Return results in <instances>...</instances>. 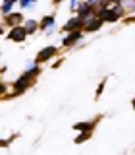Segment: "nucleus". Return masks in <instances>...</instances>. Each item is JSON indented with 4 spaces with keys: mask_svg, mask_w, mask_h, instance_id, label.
Instances as JSON below:
<instances>
[{
    "mask_svg": "<svg viewBox=\"0 0 135 155\" xmlns=\"http://www.w3.org/2000/svg\"><path fill=\"white\" fill-rule=\"evenodd\" d=\"M23 21V16L19 12H14V14H6V23L10 27H16V25H19V23Z\"/></svg>",
    "mask_w": 135,
    "mask_h": 155,
    "instance_id": "7",
    "label": "nucleus"
},
{
    "mask_svg": "<svg viewBox=\"0 0 135 155\" xmlns=\"http://www.w3.org/2000/svg\"><path fill=\"white\" fill-rule=\"evenodd\" d=\"M83 25H85V21L83 19H81L79 16H74V18H70L68 19V21L64 23V31L66 33H70V31H77V29H83Z\"/></svg>",
    "mask_w": 135,
    "mask_h": 155,
    "instance_id": "4",
    "label": "nucleus"
},
{
    "mask_svg": "<svg viewBox=\"0 0 135 155\" xmlns=\"http://www.w3.org/2000/svg\"><path fill=\"white\" fill-rule=\"evenodd\" d=\"M4 2H10V4H16L17 0H4Z\"/></svg>",
    "mask_w": 135,
    "mask_h": 155,
    "instance_id": "17",
    "label": "nucleus"
},
{
    "mask_svg": "<svg viewBox=\"0 0 135 155\" xmlns=\"http://www.w3.org/2000/svg\"><path fill=\"white\" fill-rule=\"evenodd\" d=\"M33 80H35V76H31L29 72H23L21 78H17L16 81H14V93L12 95H4L8 99V97H14V95H19V93H23L25 89H29L33 84Z\"/></svg>",
    "mask_w": 135,
    "mask_h": 155,
    "instance_id": "1",
    "label": "nucleus"
},
{
    "mask_svg": "<svg viewBox=\"0 0 135 155\" xmlns=\"http://www.w3.org/2000/svg\"><path fill=\"white\" fill-rule=\"evenodd\" d=\"M79 0H71V2H70V10H71V12H77V8H79Z\"/></svg>",
    "mask_w": 135,
    "mask_h": 155,
    "instance_id": "14",
    "label": "nucleus"
},
{
    "mask_svg": "<svg viewBox=\"0 0 135 155\" xmlns=\"http://www.w3.org/2000/svg\"><path fill=\"white\" fill-rule=\"evenodd\" d=\"M87 2H89L91 6H95V8H96V6H99V4H100V0H87Z\"/></svg>",
    "mask_w": 135,
    "mask_h": 155,
    "instance_id": "16",
    "label": "nucleus"
},
{
    "mask_svg": "<svg viewBox=\"0 0 135 155\" xmlns=\"http://www.w3.org/2000/svg\"><path fill=\"white\" fill-rule=\"evenodd\" d=\"M12 8H14V4H10V2H2V14H4V16L12 12Z\"/></svg>",
    "mask_w": 135,
    "mask_h": 155,
    "instance_id": "12",
    "label": "nucleus"
},
{
    "mask_svg": "<svg viewBox=\"0 0 135 155\" xmlns=\"http://www.w3.org/2000/svg\"><path fill=\"white\" fill-rule=\"evenodd\" d=\"M79 39H81V31H79V29H77V31H70L64 39H62V45H64V47H74Z\"/></svg>",
    "mask_w": 135,
    "mask_h": 155,
    "instance_id": "6",
    "label": "nucleus"
},
{
    "mask_svg": "<svg viewBox=\"0 0 135 155\" xmlns=\"http://www.w3.org/2000/svg\"><path fill=\"white\" fill-rule=\"evenodd\" d=\"M102 23H104V19H102V18H99V16H93V18H91L89 21H87L85 25H83V29H85L87 33H91V31H99V29L102 27Z\"/></svg>",
    "mask_w": 135,
    "mask_h": 155,
    "instance_id": "5",
    "label": "nucleus"
},
{
    "mask_svg": "<svg viewBox=\"0 0 135 155\" xmlns=\"http://www.w3.org/2000/svg\"><path fill=\"white\" fill-rule=\"evenodd\" d=\"M131 105H133V109H135V99H133V101H131Z\"/></svg>",
    "mask_w": 135,
    "mask_h": 155,
    "instance_id": "19",
    "label": "nucleus"
},
{
    "mask_svg": "<svg viewBox=\"0 0 135 155\" xmlns=\"http://www.w3.org/2000/svg\"><path fill=\"white\" fill-rule=\"evenodd\" d=\"M56 52H58V48H56V47H45L42 51H39V54H37V58H35V62H37V64H42V62L50 60L52 56H56Z\"/></svg>",
    "mask_w": 135,
    "mask_h": 155,
    "instance_id": "3",
    "label": "nucleus"
},
{
    "mask_svg": "<svg viewBox=\"0 0 135 155\" xmlns=\"http://www.w3.org/2000/svg\"><path fill=\"white\" fill-rule=\"evenodd\" d=\"M62 2H64V0H54V4H62Z\"/></svg>",
    "mask_w": 135,
    "mask_h": 155,
    "instance_id": "18",
    "label": "nucleus"
},
{
    "mask_svg": "<svg viewBox=\"0 0 135 155\" xmlns=\"http://www.w3.org/2000/svg\"><path fill=\"white\" fill-rule=\"evenodd\" d=\"M27 29L25 25H16V27H10V31H8V39L10 41H14V43H23L27 39Z\"/></svg>",
    "mask_w": 135,
    "mask_h": 155,
    "instance_id": "2",
    "label": "nucleus"
},
{
    "mask_svg": "<svg viewBox=\"0 0 135 155\" xmlns=\"http://www.w3.org/2000/svg\"><path fill=\"white\" fill-rule=\"evenodd\" d=\"M39 27H41V23L35 21V19H27V21H25V29H27L29 35H31V33H35Z\"/></svg>",
    "mask_w": 135,
    "mask_h": 155,
    "instance_id": "10",
    "label": "nucleus"
},
{
    "mask_svg": "<svg viewBox=\"0 0 135 155\" xmlns=\"http://www.w3.org/2000/svg\"><path fill=\"white\" fill-rule=\"evenodd\" d=\"M102 89H104V81H100V85H99V89H96V97H99L100 93H102Z\"/></svg>",
    "mask_w": 135,
    "mask_h": 155,
    "instance_id": "15",
    "label": "nucleus"
},
{
    "mask_svg": "<svg viewBox=\"0 0 135 155\" xmlns=\"http://www.w3.org/2000/svg\"><path fill=\"white\" fill-rule=\"evenodd\" d=\"M122 4H124V8H127V10L135 8V0H122Z\"/></svg>",
    "mask_w": 135,
    "mask_h": 155,
    "instance_id": "13",
    "label": "nucleus"
},
{
    "mask_svg": "<svg viewBox=\"0 0 135 155\" xmlns=\"http://www.w3.org/2000/svg\"><path fill=\"white\" fill-rule=\"evenodd\" d=\"M54 16H52V14H50V16H45V18H42L41 19V29H48V27H54Z\"/></svg>",
    "mask_w": 135,
    "mask_h": 155,
    "instance_id": "9",
    "label": "nucleus"
},
{
    "mask_svg": "<svg viewBox=\"0 0 135 155\" xmlns=\"http://www.w3.org/2000/svg\"><path fill=\"white\" fill-rule=\"evenodd\" d=\"M91 132H93V130H83V132H79V136L75 138V143H83V142H87V140L91 138Z\"/></svg>",
    "mask_w": 135,
    "mask_h": 155,
    "instance_id": "11",
    "label": "nucleus"
},
{
    "mask_svg": "<svg viewBox=\"0 0 135 155\" xmlns=\"http://www.w3.org/2000/svg\"><path fill=\"white\" fill-rule=\"evenodd\" d=\"M96 124V120H89V122H81V124H75L74 128L77 130V132H83V130H93Z\"/></svg>",
    "mask_w": 135,
    "mask_h": 155,
    "instance_id": "8",
    "label": "nucleus"
}]
</instances>
